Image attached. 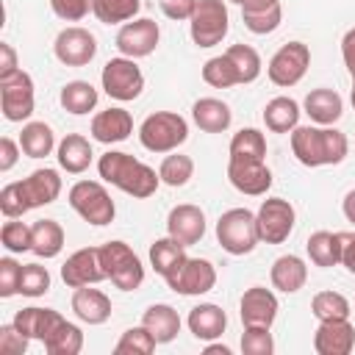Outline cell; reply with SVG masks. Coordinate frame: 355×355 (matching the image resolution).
<instances>
[{"label": "cell", "instance_id": "4fadbf2b", "mask_svg": "<svg viewBox=\"0 0 355 355\" xmlns=\"http://www.w3.org/2000/svg\"><path fill=\"white\" fill-rule=\"evenodd\" d=\"M158 39H161L158 22L150 17H139L119 28L116 50H119V55H128V58H144L158 47Z\"/></svg>", "mask_w": 355, "mask_h": 355}, {"label": "cell", "instance_id": "11a10c76", "mask_svg": "<svg viewBox=\"0 0 355 355\" xmlns=\"http://www.w3.org/2000/svg\"><path fill=\"white\" fill-rule=\"evenodd\" d=\"M19 69L17 64V50L8 44V42H0V78H8Z\"/></svg>", "mask_w": 355, "mask_h": 355}, {"label": "cell", "instance_id": "9c48e42d", "mask_svg": "<svg viewBox=\"0 0 355 355\" xmlns=\"http://www.w3.org/2000/svg\"><path fill=\"white\" fill-rule=\"evenodd\" d=\"M164 280L175 294L200 297V294H208L216 286V269L208 258H189L186 255L183 263L175 266Z\"/></svg>", "mask_w": 355, "mask_h": 355}, {"label": "cell", "instance_id": "d6a6232c", "mask_svg": "<svg viewBox=\"0 0 355 355\" xmlns=\"http://www.w3.org/2000/svg\"><path fill=\"white\" fill-rule=\"evenodd\" d=\"M33 227V244L31 252L39 258H55L64 250V227L55 219H39L31 225Z\"/></svg>", "mask_w": 355, "mask_h": 355}, {"label": "cell", "instance_id": "f1b7e54d", "mask_svg": "<svg viewBox=\"0 0 355 355\" xmlns=\"http://www.w3.org/2000/svg\"><path fill=\"white\" fill-rule=\"evenodd\" d=\"M61 319H64V316H61L58 311H53V308H39V305H31V308L17 311L14 324H17V330H22L28 338L44 341V338L53 333V327H55Z\"/></svg>", "mask_w": 355, "mask_h": 355}, {"label": "cell", "instance_id": "484cf974", "mask_svg": "<svg viewBox=\"0 0 355 355\" xmlns=\"http://www.w3.org/2000/svg\"><path fill=\"white\" fill-rule=\"evenodd\" d=\"M55 158H58L61 169H67L69 175H80V172L89 169L94 153H92V144H89L86 136H80V133H67V136L58 141V147H55Z\"/></svg>", "mask_w": 355, "mask_h": 355}, {"label": "cell", "instance_id": "f35d334b", "mask_svg": "<svg viewBox=\"0 0 355 355\" xmlns=\"http://www.w3.org/2000/svg\"><path fill=\"white\" fill-rule=\"evenodd\" d=\"M225 55L233 61L239 83H252L261 75V55H258L255 47H250V44H230L225 50Z\"/></svg>", "mask_w": 355, "mask_h": 355}, {"label": "cell", "instance_id": "7dc6e473", "mask_svg": "<svg viewBox=\"0 0 355 355\" xmlns=\"http://www.w3.org/2000/svg\"><path fill=\"white\" fill-rule=\"evenodd\" d=\"M241 352L244 355H272L275 352V341H272L269 327H244Z\"/></svg>", "mask_w": 355, "mask_h": 355}, {"label": "cell", "instance_id": "1f68e13d", "mask_svg": "<svg viewBox=\"0 0 355 355\" xmlns=\"http://www.w3.org/2000/svg\"><path fill=\"white\" fill-rule=\"evenodd\" d=\"M19 147L28 158H44L50 155L58 144H55V133L47 122H28L19 133Z\"/></svg>", "mask_w": 355, "mask_h": 355}, {"label": "cell", "instance_id": "4316f807", "mask_svg": "<svg viewBox=\"0 0 355 355\" xmlns=\"http://www.w3.org/2000/svg\"><path fill=\"white\" fill-rule=\"evenodd\" d=\"M269 280H272V286L277 288V291H283V294H294V291H300L302 286H305V280H308V266H305V261L300 258V255H280L275 263H272V272H269Z\"/></svg>", "mask_w": 355, "mask_h": 355}, {"label": "cell", "instance_id": "277c9868", "mask_svg": "<svg viewBox=\"0 0 355 355\" xmlns=\"http://www.w3.org/2000/svg\"><path fill=\"white\" fill-rule=\"evenodd\" d=\"M216 239L225 252L230 255H247L261 241L258 222L250 208H230L216 219Z\"/></svg>", "mask_w": 355, "mask_h": 355}, {"label": "cell", "instance_id": "30bf717a", "mask_svg": "<svg viewBox=\"0 0 355 355\" xmlns=\"http://www.w3.org/2000/svg\"><path fill=\"white\" fill-rule=\"evenodd\" d=\"M308 67H311V47L302 44V42H288L269 58L266 75L275 86L288 89V86H297L305 78Z\"/></svg>", "mask_w": 355, "mask_h": 355}, {"label": "cell", "instance_id": "9f6ffc18", "mask_svg": "<svg viewBox=\"0 0 355 355\" xmlns=\"http://www.w3.org/2000/svg\"><path fill=\"white\" fill-rule=\"evenodd\" d=\"M341 55H344V67L349 72V78L355 80V28H349L341 39Z\"/></svg>", "mask_w": 355, "mask_h": 355}, {"label": "cell", "instance_id": "f907efd6", "mask_svg": "<svg viewBox=\"0 0 355 355\" xmlns=\"http://www.w3.org/2000/svg\"><path fill=\"white\" fill-rule=\"evenodd\" d=\"M19 277H22V263L14 258H0V297H14L19 294Z\"/></svg>", "mask_w": 355, "mask_h": 355}, {"label": "cell", "instance_id": "ab89813d", "mask_svg": "<svg viewBox=\"0 0 355 355\" xmlns=\"http://www.w3.org/2000/svg\"><path fill=\"white\" fill-rule=\"evenodd\" d=\"M311 313L319 322H330V319H349V300L338 291H319L311 300Z\"/></svg>", "mask_w": 355, "mask_h": 355}, {"label": "cell", "instance_id": "f5cc1de1", "mask_svg": "<svg viewBox=\"0 0 355 355\" xmlns=\"http://www.w3.org/2000/svg\"><path fill=\"white\" fill-rule=\"evenodd\" d=\"M161 11L169 17V19H191L194 8H197V0H158Z\"/></svg>", "mask_w": 355, "mask_h": 355}, {"label": "cell", "instance_id": "5b68a950", "mask_svg": "<svg viewBox=\"0 0 355 355\" xmlns=\"http://www.w3.org/2000/svg\"><path fill=\"white\" fill-rule=\"evenodd\" d=\"M100 261H103L105 277L116 288L136 291L144 283V266H141L139 255L125 241H105V244H100Z\"/></svg>", "mask_w": 355, "mask_h": 355}, {"label": "cell", "instance_id": "6125c7cd", "mask_svg": "<svg viewBox=\"0 0 355 355\" xmlns=\"http://www.w3.org/2000/svg\"><path fill=\"white\" fill-rule=\"evenodd\" d=\"M349 103H352V108H355V80H352V92H349Z\"/></svg>", "mask_w": 355, "mask_h": 355}, {"label": "cell", "instance_id": "8fae6325", "mask_svg": "<svg viewBox=\"0 0 355 355\" xmlns=\"http://www.w3.org/2000/svg\"><path fill=\"white\" fill-rule=\"evenodd\" d=\"M255 222H258L261 241H266V244H283L291 236V230H294L297 211L283 197H266L261 202L258 214H255Z\"/></svg>", "mask_w": 355, "mask_h": 355}, {"label": "cell", "instance_id": "e575fe53", "mask_svg": "<svg viewBox=\"0 0 355 355\" xmlns=\"http://www.w3.org/2000/svg\"><path fill=\"white\" fill-rule=\"evenodd\" d=\"M97 89L89 83V80H69V83H64V89H61V94H58V100H61V105H64V111H69V114H89L94 105H97Z\"/></svg>", "mask_w": 355, "mask_h": 355}, {"label": "cell", "instance_id": "ee69618b", "mask_svg": "<svg viewBox=\"0 0 355 355\" xmlns=\"http://www.w3.org/2000/svg\"><path fill=\"white\" fill-rule=\"evenodd\" d=\"M0 241L8 252H28L31 244H33V227L25 225V222H17V219H8L3 227H0Z\"/></svg>", "mask_w": 355, "mask_h": 355}, {"label": "cell", "instance_id": "2e32d148", "mask_svg": "<svg viewBox=\"0 0 355 355\" xmlns=\"http://www.w3.org/2000/svg\"><path fill=\"white\" fill-rule=\"evenodd\" d=\"M61 280L69 288H80V286H94L100 280H105V269L100 261V247H83L75 250L64 266H61Z\"/></svg>", "mask_w": 355, "mask_h": 355}, {"label": "cell", "instance_id": "b9f144b4", "mask_svg": "<svg viewBox=\"0 0 355 355\" xmlns=\"http://www.w3.org/2000/svg\"><path fill=\"white\" fill-rule=\"evenodd\" d=\"M202 80L214 89H230V86H239V75H236V67L233 61L222 53V55H214L202 64Z\"/></svg>", "mask_w": 355, "mask_h": 355}, {"label": "cell", "instance_id": "83f0119b", "mask_svg": "<svg viewBox=\"0 0 355 355\" xmlns=\"http://www.w3.org/2000/svg\"><path fill=\"white\" fill-rule=\"evenodd\" d=\"M141 324L153 333V338H155L158 344H169V341H175L178 333H180V316H178V311H175L172 305H166V302L150 305V308L141 313Z\"/></svg>", "mask_w": 355, "mask_h": 355}, {"label": "cell", "instance_id": "603a6c76", "mask_svg": "<svg viewBox=\"0 0 355 355\" xmlns=\"http://www.w3.org/2000/svg\"><path fill=\"white\" fill-rule=\"evenodd\" d=\"M22 183V191H25V200L31 208H39V205H50L58 194H61V178L55 169L44 166V169H33Z\"/></svg>", "mask_w": 355, "mask_h": 355}, {"label": "cell", "instance_id": "60d3db41", "mask_svg": "<svg viewBox=\"0 0 355 355\" xmlns=\"http://www.w3.org/2000/svg\"><path fill=\"white\" fill-rule=\"evenodd\" d=\"M158 175H161V183H166V186H172V189L186 186V183L191 180V175H194V161H191V155L172 153V155H166V158L161 161Z\"/></svg>", "mask_w": 355, "mask_h": 355}, {"label": "cell", "instance_id": "6f0895ef", "mask_svg": "<svg viewBox=\"0 0 355 355\" xmlns=\"http://www.w3.org/2000/svg\"><path fill=\"white\" fill-rule=\"evenodd\" d=\"M341 266L355 275V233H341Z\"/></svg>", "mask_w": 355, "mask_h": 355}, {"label": "cell", "instance_id": "91938a15", "mask_svg": "<svg viewBox=\"0 0 355 355\" xmlns=\"http://www.w3.org/2000/svg\"><path fill=\"white\" fill-rule=\"evenodd\" d=\"M341 211H344V216H347V222H352V225H355V189L344 194V202H341Z\"/></svg>", "mask_w": 355, "mask_h": 355}, {"label": "cell", "instance_id": "681fc988", "mask_svg": "<svg viewBox=\"0 0 355 355\" xmlns=\"http://www.w3.org/2000/svg\"><path fill=\"white\" fill-rule=\"evenodd\" d=\"M50 8L64 22H80L89 11H94V0H50Z\"/></svg>", "mask_w": 355, "mask_h": 355}, {"label": "cell", "instance_id": "9a60e30c", "mask_svg": "<svg viewBox=\"0 0 355 355\" xmlns=\"http://www.w3.org/2000/svg\"><path fill=\"white\" fill-rule=\"evenodd\" d=\"M227 180L236 191L250 194V197H261L269 191L272 186V172L266 166V161H255V158H230L227 161Z\"/></svg>", "mask_w": 355, "mask_h": 355}, {"label": "cell", "instance_id": "7c38bea8", "mask_svg": "<svg viewBox=\"0 0 355 355\" xmlns=\"http://www.w3.org/2000/svg\"><path fill=\"white\" fill-rule=\"evenodd\" d=\"M36 94H33V78L25 69H17L8 78H0V108L8 122H22L33 114Z\"/></svg>", "mask_w": 355, "mask_h": 355}, {"label": "cell", "instance_id": "8992f818", "mask_svg": "<svg viewBox=\"0 0 355 355\" xmlns=\"http://www.w3.org/2000/svg\"><path fill=\"white\" fill-rule=\"evenodd\" d=\"M69 205L83 222L97 225V227L114 222V214H116V205H114L111 194L97 180H78L69 189Z\"/></svg>", "mask_w": 355, "mask_h": 355}, {"label": "cell", "instance_id": "e0dca14e", "mask_svg": "<svg viewBox=\"0 0 355 355\" xmlns=\"http://www.w3.org/2000/svg\"><path fill=\"white\" fill-rule=\"evenodd\" d=\"M277 297L275 291L263 288V286H252L241 294V302H239V313H241V322L244 327H272L275 319H277Z\"/></svg>", "mask_w": 355, "mask_h": 355}, {"label": "cell", "instance_id": "8d00e7d4", "mask_svg": "<svg viewBox=\"0 0 355 355\" xmlns=\"http://www.w3.org/2000/svg\"><path fill=\"white\" fill-rule=\"evenodd\" d=\"M139 11H141V0H94L92 14L103 25H119V22L136 19Z\"/></svg>", "mask_w": 355, "mask_h": 355}, {"label": "cell", "instance_id": "5bb4252c", "mask_svg": "<svg viewBox=\"0 0 355 355\" xmlns=\"http://www.w3.org/2000/svg\"><path fill=\"white\" fill-rule=\"evenodd\" d=\"M53 50H55V58L61 64H67V67H86L97 55V39L86 28L69 25V28H64L55 36Z\"/></svg>", "mask_w": 355, "mask_h": 355}, {"label": "cell", "instance_id": "c3c4849f", "mask_svg": "<svg viewBox=\"0 0 355 355\" xmlns=\"http://www.w3.org/2000/svg\"><path fill=\"white\" fill-rule=\"evenodd\" d=\"M241 19H244V28H247L250 33L266 36V33H272V31L280 28V22H283V8L275 6V8L261 11V14H241Z\"/></svg>", "mask_w": 355, "mask_h": 355}, {"label": "cell", "instance_id": "f546056e", "mask_svg": "<svg viewBox=\"0 0 355 355\" xmlns=\"http://www.w3.org/2000/svg\"><path fill=\"white\" fill-rule=\"evenodd\" d=\"M300 103L291 97H272L263 105V122L272 133H291L300 125Z\"/></svg>", "mask_w": 355, "mask_h": 355}, {"label": "cell", "instance_id": "bcb514c9", "mask_svg": "<svg viewBox=\"0 0 355 355\" xmlns=\"http://www.w3.org/2000/svg\"><path fill=\"white\" fill-rule=\"evenodd\" d=\"M0 211L6 219H19L22 214L31 211L28 200H25V191H22V183H6L0 189Z\"/></svg>", "mask_w": 355, "mask_h": 355}, {"label": "cell", "instance_id": "52a82bcc", "mask_svg": "<svg viewBox=\"0 0 355 355\" xmlns=\"http://www.w3.org/2000/svg\"><path fill=\"white\" fill-rule=\"evenodd\" d=\"M230 14L225 0H197V8L189 19L191 42L197 47H214L227 36Z\"/></svg>", "mask_w": 355, "mask_h": 355}, {"label": "cell", "instance_id": "7402d4cb", "mask_svg": "<svg viewBox=\"0 0 355 355\" xmlns=\"http://www.w3.org/2000/svg\"><path fill=\"white\" fill-rule=\"evenodd\" d=\"M186 324H189V330H191L194 338H200V341H214V338H219V336L225 333L227 316H225V311H222L219 305H214V302H200V305H194V308L189 311Z\"/></svg>", "mask_w": 355, "mask_h": 355}, {"label": "cell", "instance_id": "ffe728a7", "mask_svg": "<svg viewBox=\"0 0 355 355\" xmlns=\"http://www.w3.org/2000/svg\"><path fill=\"white\" fill-rule=\"evenodd\" d=\"M133 133V116L125 108L97 111L92 119V139L100 144H119Z\"/></svg>", "mask_w": 355, "mask_h": 355}, {"label": "cell", "instance_id": "cb8c5ba5", "mask_svg": "<svg viewBox=\"0 0 355 355\" xmlns=\"http://www.w3.org/2000/svg\"><path fill=\"white\" fill-rule=\"evenodd\" d=\"M305 114L316 125H336L344 114V100L336 89H313L305 94Z\"/></svg>", "mask_w": 355, "mask_h": 355}, {"label": "cell", "instance_id": "d590c367", "mask_svg": "<svg viewBox=\"0 0 355 355\" xmlns=\"http://www.w3.org/2000/svg\"><path fill=\"white\" fill-rule=\"evenodd\" d=\"M183 258H186V247H183L180 241H175L172 236L155 239L153 247H150V266H153L161 277H166L175 266H180Z\"/></svg>", "mask_w": 355, "mask_h": 355}, {"label": "cell", "instance_id": "816d5d0a", "mask_svg": "<svg viewBox=\"0 0 355 355\" xmlns=\"http://www.w3.org/2000/svg\"><path fill=\"white\" fill-rule=\"evenodd\" d=\"M28 336L17 330V324H0V352L3 355H25L28 352Z\"/></svg>", "mask_w": 355, "mask_h": 355}, {"label": "cell", "instance_id": "ac0fdd59", "mask_svg": "<svg viewBox=\"0 0 355 355\" xmlns=\"http://www.w3.org/2000/svg\"><path fill=\"white\" fill-rule=\"evenodd\" d=\"M166 236H172L183 247L197 244L205 236V214H202V208L191 205V202L175 205L169 211V216H166Z\"/></svg>", "mask_w": 355, "mask_h": 355}, {"label": "cell", "instance_id": "7a4b0ae2", "mask_svg": "<svg viewBox=\"0 0 355 355\" xmlns=\"http://www.w3.org/2000/svg\"><path fill=\"white\" fill-rule=\"evenodd\" d=\"M97 172L105 183L116 186L119 191H125L136 200L153 197L158 183H161V175L153 166H147L144 161H139V158H133L130 153H122V150H108L105 155H100Z\"/></svg>", "mask_w": 355, "mask_h": 355}, {"label": "cell", "instance_id": "db71d44e", "mask_svg": "<svg viewBox=\"0 0 355 355\" xmlns=\"http://www.w3.org/2000/svg\"><path fill=\"white\" fill-rule=\"evenodd\" d=\"M19 153H22V147H19L14 139L3 136V139H0V172L14 169V164L19 161Z\"/></svg>", "mask_w": 355, "mask_h": 355}, {"label": "cell", "instance_id": "44dd1931", "mask_svg": "<svg viewBox=\"0 0 355 355\" xmlns=\"http://www.w3.org/2000/svg\"><path fill=\"white\" fill-rule=\"evenodd\" d=\"M72 311L80 322L86 324H103L111 319V300L105 291L100 288H89V286H80L75 288L72 294Z\"/></svg>", "mask_w": 355, "mask_h": 355}, {"label": "cell", "instance_id": "4dcf8cb0", "mask_svg": "<svg viewBox=\"0 0 355 355\" xmlns=\"http://www.w3.org/2000/svg\"><path fill=\"white\" fill-rule=\"evenodd\" d=\"M308 258L313 266L330 269L336 263H341V233H330V230H316L308 236Z\"/></svg>", "mask_w": 355, "mask_h": 355}, {"label": "cell", "instance_id": "ba28073f", "mask_svg": "<svg viewBox=\"0 0 355 355\" xmlns=\"http://www.w3.org/2000/svg\"><path fill=\"white\" fill-rule=\"evenodd\" d=\"M100 83L105 89L108 97L119 100V103H128V100H136L144 89V75L136 64V58H128V55H116V58H108L103 72H100Z\"/></svg>", "mask_w": 355, "mask_h": 355}, {"label": "cell", "instance_id": "6da1fadb", "mask_svg": "<svg viewBox=\"0 0 355 355\" xmlns=\"http://www.w3.org/2000/svg\"><path fill=\"white\" fill-rule=\"evenodd\" d=\"M349 141L333 125H297L291 130V153L302 166H330L347 158Z\"/></svg>", "mask_w": 355, "mask_h": 355}, {"label": "cell", "instance_id": "7bdbcfd3", "mask_svg": "<svg viewBox=\"0 0 355 355\" xmlns=\"http://www.w3.org/2000/svg\"><path fill=\"white\" fill-rule=\"evenodd\" d=\"M155 347H158V341L153 338V333L144 324H139V327H128L119 336L114 352L116 355H150V352H155Z\"/></svg>", "mask_w": 355, "mask_h": 355}, {"label": "cell", "instance_id": "be15d7a7", "mask_svg": "<svg viewBox=\"0 0 355 355\" xmlns=\"http://www.w3.org/2000/svg\"><path fill=\"white\" fill-rule=\"evenodd\" d=\"M227 3H239V6H241V0H227Z\"/></svg>", "mask_w": 355, "mask_h": 355}, {"label": "cell", "instance_id": "f6af8a7d", "mask_svg": "<svg viewBox=\"0 0 355 355\" xmlns=\"http://www.w3.org/2000/svg\"><path fill=\"white\" fill-rule=\"evenodd\" d=\"M50 291V272L42 263H25L19 277V294L22 297H42Z\"/></svg>", "mask_w": 355, "mask_h": 355}, {"label": "cell", "instance_id": "680465c9", "mask_svg": "<svg viewBox=\"0 0 355 355\" xmlns=\"http://www.w3.org/2000/svg\"><path fill=\"white\" fill-rule=\"evenodd\" d=\"M280 6V0H241V14H261Z\"/></svg>", "mask_w": 355, "mask_h": 355}, {"label": "cell", "instance_id": "94428289", "mask_svg": "<svg viewBox=\"0 0 355 355\" xmlns=\"http://www.w3.org/2000/svg\"><path fill=\"white\" fill-rule=\"evenodd\" d=\"M205 355H230V347H225V344H208L205 347Z\"/></svg>", "mask_w": 355, "mask_h": 355}, {"label": "cell", "instance_id": "836d02e7", "mask_svg": "<svg viewBox=\"0 0 355 355\" xmlns=\"http://www.w3.org/2000/svg\"><path fill=\"white\" fill-rule=\"evenodd\" d=\"M42 344H44V349L50 355H78L83 349V333H80L78 324L61 319Z\"/></svg>", "mask_w": 355, "mask_h": 355}, {"label": "cell", "instance_id": "3957f363", "mask_svg": "<svg viewBox=\"0 0 355 355\" xmlns=\"http://www.w3.org/2000/svg\"><path fill=\"white\" fill-rule=\"evenodd\" d=\"M189 139V122L175 111H155L139 125V141L150 153H175Z\"/></svg>", "mask_w": 355, "mask_h": 355}, {"label": "cell", "instance_id": "74e56055", "mask_svg": "<svg viewBox=\"0 0 355 355\" xmlns=\"http://www.w3.org/2000/svg\"><path fill=\"white\" fill-rule=\"evenodd\" d=\"M230 158H255L263 161L266 158V139L258 128H241L239 133H233L230 139Z\"/></svg>", "mask_w": 355, "mask_h": 355}, {"label": "cell", "instance_id": "d6986e66", "mask_svg": "<svg viewBox=\"0 0 355 355\" xmlns=\"http://www.w3.org/2000/svg\"><path fill=\"white\" fill-rule=\"evenodd\" d=\"M355 347V327L349 319H330L319 322L313 333V349L319 355H349Z\"/></svg>", "mask_w": 355, "mask_h": 355}, {"label": "cell", "instance_id": "d4e9b609", "mask_svg": "<svg viewBox=\"0 0 355 355\" xmlns=\"http://www.w3.org/2000/svg\"><path fill=\"white\" fill-rule=\"evenodd\" d=\"M191 119L200 130L205 133H222L230 128L233 122V111L227 103L216 100V97H200L194 105H191Z\"/></svg>", "mask_w": 355, "mask_h": 355}]
</instances>
